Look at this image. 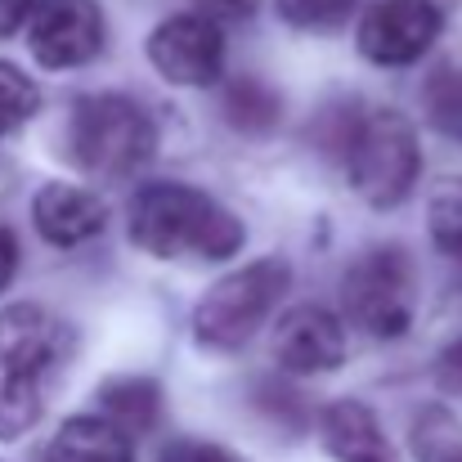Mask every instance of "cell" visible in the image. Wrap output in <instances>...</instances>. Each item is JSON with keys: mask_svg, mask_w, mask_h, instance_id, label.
Returning <instances> with one entry per match:
<instances>
[{"mask_svg": "<svg viewBox=\"0 0 462 462\" xmlns=\"http://www.w3.org/2000/svg\"><path fill=\"white\" fill-rule=\"evenodd\" d=\"M243 238V220L193 184H144L131 198V243L157 261H225Z\"/></svg>", "mask_w": 462, "mask_h": 462, "instance_id": "1", "label": "cell"}, {"mask_svg": "<svg viewBox=\"0 0 462 462\" xmlns=\"http://www.w3.org/2000/svg\"><path fill=\"white\" fill-rule=\"evenodd\" d=\"M337 157L346 162L350 189L377 211L400 207L422 175V149L413 122L395 108H368V113L359 108Z\"/></svg>", "mask_w": 462, "mask_h": 462, "instance_id": "2", "label": "cell"}, {"mask_svg": "<svg viewBox=\"0 0 462 462\" xmlns=\"http://www.w3.org/2000/svg\"><path fill=\"white\" fill-rule=\"evenodd\" d=\"M157 149V126L131 95H86L68 117V157L99 180H122Z\"/></svg>", "mask_w": 462, "mask_h": 462, "instance_id": "3", "label": "cell"}, {"mask_svg": "<svg viewBox=\"0 0 462 462\" xmlns=\"http://www.w3.org/2000/svg\"><path fill=\"white\" fill-rule=\"evenodd\" d=\"M341 306L355 328L377 341H395L418 314V270L400 243H377L359 252L341 274Z\"/></svg>", "mask_w": 462, "mask_h": 462, "instance_id": "4", "label": "cell"}, {"mask_svg": "<svg viewBox=\"0 0 462 462\" xmlns=\"http://www.w3.org/2000/svg\"><path fill=\"white\" fill-rule=\"evenodd\" d=\"M292 283V265L283 256H261L220 283L207 288V297L193 310V332L211 350H238L243 341L256 337V328L270 319L279 297Z\"/></svg>", "mask_w": 462, "mask_h": 462, "instance_id": "5", "label": "cell"}, {"mask_svg": "<svg viewBox=\"0 0 462 462\" xmlns=\"http://www.w3.org/2000/svg\"><path fill=\"white\" fill-rule=\"evenodd\" d=\"M149 59L171 86H216L225 72V36L207 14H175L149 36Z\"/></svg>", "mask_w": 462, "mask_h": 462, "instance_id": "6", "label": "cell"}, {"mask_svg": "<svg viewBox=\"0 0 462 462\" xmlns=\"http://www.w3.org/2000/svg\"><path fill=\"white\" fill-rule=\"evenodd\" d=\"M445 27L436 0H377L359 23V50L377 68H409L418 63Z\"/></svg>", "mask_w": 462, "mask_h": 462, "instance_id": "7", "label": "cell"}, {"mask_svg": "<svg viewBox=\"0 0 462 462\" xmlns=\"http://www.w3.org/2000/svg\"><path fill=\"white\" fill-rule=\"evenodd\" d=\"M108 23L95 0H41L27 14V41L45 68H81L104 50Z\"/></svg>", "mask_w": 462, "mask_h": 462, "instance_id": "8", "label": "cell"}, {"mask_svg": "<svg viewBox=\"0 0 462 462\" xmlns=\"http://www.w3.org/2000/svg\"><path fill=\"white\" fill-rule=\"evenodd\" d=\"M274 359L283 373L314 377L332 373L346 359V328L332 310L323 306H297L288 310L274 328Z\"/></svg>", "mask_w": 462, "mask_h": 462, "instance_id": "9", "label": "cell"}, {"mask_svg": "<svg viewBox=\"0 0 462 462\" xmlns=\"http://www.w3.org/2000/svg\"><path fill=\"white\" fill-rule=\"evenodd\" d=\"M68 350V328L41 306L0 310V373L41 382Z\"/></svg>", "mask_w": 462, "mask_h": 462, "instance_id": "10", "label": "cell"}, {"mask_svg": "<svg viewBox=\"0 0 462 462\" xmlns=\"http://www.w3.org/2000/svg\"><path fill=\"white\" fill-rule=\"evenodd\" d=\"M32 220L41 229L45 243L54 247H81L90 238L104 234L108 225V207L99 193L90 189H77V184H45L36 198H32Z\"/></svg>", "mask_w": 462, "mask_h": 462, "instance_id": "11", "label": "cell"}, {"mask_svg": "<svg viewBox=\"0 0 462 462\" xmlns=\"http://www.w3.org/2000/svg\"><path fill=\"white\" fill-rule=\"evenodd\" d=\"M319 431H323V445L337 462H395L386 436H382V422L359 400L328 404L319 413Z\"/></svg>", "mask_w": 462, "mask_h": 462, "instance_id": "12", "label": "cell"}, {"mask_svg": "<svg viewBox=\"0 0 462 462\" xmlns=\"http://www.w3.org/2000/svg\"><path fill=\"white\" fill-rule=\"evenodd\" d=\"M45 462H135V449H131V436H122L108 418H68L50 449H45Z\"/></svg>", "mask_w": 462, "mask_h": 462, "instance_id": "13", "label": "cell"}, {"mask_svg": "<svg viewBox=\"0 0 462 462\" xmlns=\"http://www.w3.org/2000/svg\"><path fill=\"white\" fill-rule=\"evenodd\" d=\"M95 400L122 436H149L162 418V391L153 377H113L95 391Z\"/></svg>", "mask_w": 462, "mask_h": 462, "instance_id": "14", "label": "cell"}, {"mask_svg": "<svg viewBox=\"0 0 462 462\" xmlns=\"http://www.w3.org/2000/svg\"><path fill=\"white\" fill-rule=\"evenodd\" d=\"M220 117L238 135H270L283 122V99L261 77H234L220 95Z\"/></svg>", "mask_w": 462, "mask_h": 462, "instance_id": "15", "label": "cell"}, {"mask_svg": "<svg viewBox=\"0 0 462 462\" xmlns=\"http://www.w3.org/2000/svg\"><path fill=\"white\" fill-rule=\"evenodd\" d=\"M409 445L418 462H462V422L445 404H427L413 413Z\"/></svg>", "mask_w": 462, "mask_h": 462, "instance_id": "16", "label": "cell"}, {"mask_svg": "<svg viewBox=\"0 0 462 462\" xmlns=\"http://www.w3.org/2000/svg\"><path fill=\"white\" fill-rule=\"evenodd\" d=\"M422 108L436 131L462 140V59H445L431 68V77L422 81Z\"/></svg>", "mask_w": 462, "mask_h": 462, "instance_id": "17", "label": "cell"}, {"mask_svg": "<svg viewBox=\"0 0 462 462\" xmlns=\"http://www.w3.org/2000/svg\"><path fill=\"white\" fill-rule=\"evenodd\" d=\"M427 225L440 252L462 256V175H445L427 198Z\"/></svg>", "mask_w": 462, "mask_h": 462, "instance_id": "18", "label": "cell"}, {"mask_svg": "<svg viewBox=\"0 0 462 462\" xmlns=\"http://www.w3.org/2000/svg\"><path fill=\"white\" fill-rule=\"evenodd\" d=\"M45 400H41V382L32 377H5L0 373V440H18L27 427H36Z\"/></svg>", "mask_w": 462, "mask_h": 462, "instance_id": "19", "label": "cell"}, {"mask_svg": "<svg viewBox=\"0 0 462 462\" xmlns=\"http://www.w3.org/2000/svg\"><path fill=\"white\" fill-rule=\"evenodd\" d=\"M36 104H41L36 81H32L23 68H14V63L0 59V135L18 131V126L36 113Z\"/></svg>", "mask_w": 462, "mask_h": 462, "instance_id": "20", "label": "cell"}, {"mask_svg": "<svg viewBox=\"0 0 462 462\" xmlns=\"http://www.w3.org/2000/svg\"><path fill=\"white\" fill-rule=\"evenodd\" d=\"M274 5L301 32H332L355 14V0H274Z\"/></svg>", "mask_w": 462, "mask_h": 462, "instance_id": "21", "label": "cell"}, {"mask_svg": "<svg viewBox=\"0 0 462 462\" xmlns=\"http://www.w3.org/2000/svg\"><path fill=\"white\" fill-rule=\"evenodd\" d=\"M256 404L270 413V418H279L283 427H292V431H301L306 427V400L297 395V391H288V386H279V382H261L256 386Z\"/></svg>", "mask_w": 462, "mask_h": 462, "instance_id": "22", "label": "cell"}, {"mask_svg": "<svg viewBox=\"0 0 462 462\" xmlns=\"http://www.w3.org/2000/svg\"><path fill=\"white\" fill-rule=\"evenodd\" d=\"M162 462H243V458L229 454L225 445H211V440H171L162 449Z\"/></svg>", "mask_w": 462, "mask_h": 462, "instance_id": "23", "label": "cell"}, {"mask_svg": "<svg viewBox=\"0 0 462 462\" xmlns=\"http://www.w3.org/2000/svg\"><path fill=\"white\" fill-rule=\"evenodd\" d=\"M436 373H440V386H445V391H458L462 395V337L458 341H449V346L440 350Z\"/></svg>", "mask_w": 462, "mask_h": 462, "instance_id": "24", "label": "cell"}, {"mask_svg": "<svg viewBox=\"0 0 462 462\" xmlns=\"http://www.w3.org/2000/svg\"><path fill=\"white\" fill-rule=\"evenodd\" d=\"M207 9V18H252L261 0H198Z\"/></svg>", "mask_w": 462, "mask_h": 462, "instance_id": "25", "label": "cell"}, {"mask_svg": "<svg viewBox=\"0 0 462 462\" xmlns=\"http://www.w3.org/2000/svg\"><path fill=\"white\" fill-rule=\"evenodd\" d=\"M14 270H18V238H14L5 225H0V292L9 288Z\"/></svg>", "mask_w": 462, "mask_h": 462, "instance_id": "26", "label": "cell"}, {"mask_svg": "<svg viewBox=\"0 0 462 462\" xmlns=\"http://www.w3.org/2000/svg\"><path fill=\"white\" fill-rule=\"evenodd\" d=\"M27 14H32V0H0V36L18 32L27 23Z\"/></svg>", "mask_w": 462, "mask_h": 462, "instance_id": "27", "label": "cell"}]
</instances>
